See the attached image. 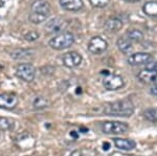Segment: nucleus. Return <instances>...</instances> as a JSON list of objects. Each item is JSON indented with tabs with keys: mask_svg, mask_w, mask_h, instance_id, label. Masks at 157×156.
I'll return each instance as SVG.
<instances>
[{
	"mask_svg": "<svg viewBox=\"0 0 157 156\" xmlns=\"http://www.w3.org/2000/svg\"><path fill=\"white\" fill-rule=\"evenodd\" d=\"M104 113L111 116L129 117L134 113V105L130 100H121L110 103L104 108Z\"/></svg>",
	"mask_w": 157,
	"mask_h": 156,
	"instance_id": "nucleus-1",
	"label": "nucleus"
},
{
	"mask_svg": "<svg viewBox=\"0 0 157 156\" xmlns=\"http://www.w3.org/2000/svg\"><path fill=\"white\" fill-rule=\"evenodd\" d=\"M75 43V36L70 32H64L57 35L49 40L48 44L52 48L57 50H63L69 48Z\"/></svg>",
	"mask_w": 157,
	"mask_h": 156,
	"instance_id": "nucleus-2",
	"label": "nucleus"
},
{
	"mask_svg": "<svg viewBox=\"0 0 157 156\" xmlns=\"http://www.w3.org/2000/svg\"><path fill=\"white\" fill-rule=\"evenodd\" d=\"M101 129L105 134H123L129 130V126L123 122L107 120L101 124Z\"/></svg>",
	"mask_w": 157,
	"mask_h": 156,
	"instance_id": "nucleus-3",
	"label": "nucleus"
},
{
	"mask_svg": "<svg viewBox=\"0 0 157 156\" xmlns=\"http://www.w3.org/2000/svg\"><path fill=\"white\" fill-rule=\"evenodd\" d=\"M16 75L22 81L30 83L34 81L36 77V68L29 63L19 64L16 68Z\"/></svg>",
	"mask_w": 157,
	"mask_h": 156,
	"instance_id": "nucleus-4",
	"label": "nucleus"
},
{
	"mask_svg": "<svg viewBox=\"0 0 157 156\" xmlns=\"http://www.w3.org/2000/svg\"><path fill=\"white\" fill-rule=\"evenodd\" d=\"M103 85L107 90H117L121 89V87H124L125 81H124V78L121 77V75L114 74H108L104 78Z\"/></svg>",
	"mask_w": 157,
	"mask_h": 156,
	"instance_id": "nucleus-5",
	"label": "nucleus"
},
{
	"mask_svg": "<svg viewBox=\"0 0 157 156\" xmlns=\"http://www.w3.org/2000/svg\"><path fill=\"white\" fill-rule=\"evenodd\" d=\"M88 50L93 55H101L105 52L108 48V43L102 37H93L88 42Z\"/></svg>",
	"mask_w": 157,
	"mask_h": 156,
	"instance_id": "nucleus-6",
	"label": "nucleus"
},
{
	"mask_svg": "<svg viewBox=\"0 0 157 156\" xmlns=\"http://www.w3.org/2000/svg\"><path fill=\"white\" fill-rule=\"evenodd\" d=\"M44 27L49 34H59V32H64L63 31H65L67 27V22L62 18L56 17L48 20Z\"/></svg>",
	"mask_w": 157,
	"mask_h": 156,
	"instance_id": "nucleus-7",
	"label": "nucleus"
},
{
	"mask_svg": "<svg viewBox=\"0 0 157 156\" xmlns=\"http://www.w3.org/2000/svg\"><path fill=\"white\" fill-rule=\"evenodd\" d=\"M153 61V57L147 52H136L128 57L127 62L129 65L138 66V65H148Z\"/></svg>",
	"mask_w": 157,
	"mask_h": 156,
	"instance_id": "nucleus-8",
	"label": "nucleus"
},
{
	"mask_svg": "<svg viewBox=\"0 0 157 156\" xmlns=\"http://www.w3.org/2000/svg\"><path fill=\"white\" fill-rule=\"evenodd\" d=\"M63 64L67 68H75L80 66L83 61V58L77 51H68L62 58Z\"/></svg>",
	"mask_w": 157,
	"mask_h": 156,
	"instance_id": "nucleus-9",
	"label": "nucleus"
},
{
	"mask_svg": "<svg viewBox=\"0 0 157 156\" xmlns=\"http://www.w3.org/2000/svg\"><path fill=\"white\" fill-rule=\"evenodd\" d=\"M18 102L19 100L15 93H9V92L0 93V108L1 109H14L18 105Z\"/></svg>",
	"mask_w": 157,
	"mask_h": 156,
	"instance_id": "nucleus-10",
	"label": "nucleus"
},
{
	"mask_svg": "<svg viewBox=\"0 0 157 156\" xmlns=\"http://www.w3.org/2000/svg\"><path fill=\"white\" fill-rule=\"evenodd\" d=\"M32 13H37V14H42V15H48L50 14V4L49 2H47L46 0H36L32 3L30 6Z\"/></svg>",
	"mask_w": 157,
	"mask_h": 156,
	"instance_id": "nucleus-11",
	"label": "nucleus"
},
{
	"mask_svg": "<svg viewBox=\"0 0 157 156\" xmlns=\"http://www.w3.org/2000/svg\"><path fill=\"white\" fill-rule=\"evenodd\" d=\"M59 3L62 9L68 12H78L84 6L83 0H59Z\"/></svg>",
	"mask_w": 157,
	"mask_h": 156,
	"instance_id": "nucleus-12",
	"label": "nucleus"
},
{
	"mask_svg": "<svg viewBox=\"0 0 157 156\" xmlns=\"http://www.w3.org/2000/svg\"><path fill=\"white\" fill-rule=\"evenodd\" d=\"M113 143H114L115 147L118 148L120 150L124 151H130L133 150L136 147V143L133 139H129V138H113Z\"/></svg>",
	"mask_w": 157,
	"mask_h": 156,
	"instance_id": "nucleus-13",
	"label": "nucleus"
},
{
	"mask_svg": "<svg viewBox=\"0 0 157 156\" xmlns=\"http://www.w3.org/2000/svg\"><path fill=\"white\" fill-rule=\"evenodd\" d=\"M137 77L139 81L143 83H154L155 81H157V72L147 68L139 71Z\"/></svg>",
	"mask_w": 157,
	"mask_h": 156,
	"instance_id": "nucleus-14",
	"label": "nucleus"
},
{
	"mask_svg": "<svg viewBox=\"0 0 157 156\" xmlns=\"http://www.w3.org/2000/svg\"><path fill=\"white\" fill-rule=\"evenodd\" d=\"M123 27V21L118 18H109L105 23V29L108 32H116Z\"/></svg>",
	"mask_w": 157,
	"mask_h": 156,
	"instance_id": "nucleus-15",
	"label": "nucleus"
},
{
	"mask_svg": "<svg viewBox=\"0 0 157 156\" xmlns=\"http://www.w3.org/2000/svg\"><path fill=\"white\" fill-rule=\"evenodd\" d=\"M116 45H117L118 49L125 55H129L133 50L132 42H131L128 38H124V37L120 38V39L116 41Z\"/></svg>",
	"mask_w": 157,
	"mask_h": 156,
	"instance_id": "nucleus-16",
	"label": "nucleus"
},
{
	"mask_svg": "<svg viewBox=\"0 0 157 156\" xmlns=\"http://www.w3.org/2000/svg\"><path fill=\"white\" fill-rule=\"evenodd\" d=\"M35 54L33 49H25V48H18L15 49L11 52V57L15 60H23L29 57H32Z\"/></svg>",
	"mask_w": 157,
	"mask_h": 156,
	"instance_id": "nucleus-17",
	"label": "nucleus"
},
{
	"mask_svg": "<svg viewBox=\"0 0 157 156\" xmlns=\"http://www.w3.org/2000/svg\"><path fill=\"white\" fill-rule=\"evenodd\" d=\"M144 13L149 17L157 18V1H148L143 6Z\"/></svg>",
	"mask_w": 157,
	"mask_h": 156,
	"instance_id": "nucleus-18",
	"label": "nucleus"
},
{
	"mask_svg": "<svg viewBox=\"0 0 157 156\" xmlns=\"http://www.w3.org/2000/svg\"><path fill=\"white\" fill-rule=\"evenodd\" d=\"M46 107H48V101H47V99H45L44 97H41V95H38V97H34V100H33V108L35 110H42L45 109Z\"/></svg>",
	"mask_w": 157,
	"mask_h": 156,
	"instance_id": "nucleus-19",
	"label": "nucleus"
},
{
	"mask_svg": "<svg viewBox=\"0 0 157 156\" xmlns=\"http://www.w3.org/2000/svg\"><path fill=\"white\" fill-rule=\"evenodd\" d=\"M126 36L131 42L134 41V42H140L141 40L144 39V34L139 29H129L126 34Z\"/></svg>",
	"mask_w": 157,
	"mask_h": 156,
	"instance_id": "nucleus-20",
	"label": "nucleus"
},
{
	"mask_svg": "<svg viewBox=\"0 0 157 156\" xmlns=\"http://www.w3.org/2000/svg\"><path fill=\"white\" fill-rule=\"evenodd\" d=\"M15 128V122L9 117H0V130L11 131Z\"/></svg>",
	"mask_w": 157,
	"mask_h": 156,
	"instance_id": "nucleus-21",
	"label": "nucleus"
},
{
	"mask_svg": "<svg viewBox=\"0 0 157 156\" xmlns=\"http://www.w3.org/2000/svg\"><path fill=\"white\" fill-rule=\"evenodd\" d=\"M48 18V15H42V14H37V13H30L29 15V22L34 24H40L42 22L46 21V19Z\"/></svg>",
	"mask_w": 157,
	"mask_h": 156,
	"instance_id": "nucleus-22",
	"label": "nucleus"
},
{
	"mask_svg": "<svg viewBox=\"0 0 157 156\" xmlns=\"http://www.w3.org/2000/svg\"><path fill=\"white\" fill-rule=\"evenodd\" d=\"M144 116L147 120L151 123H157V107L148 108L144 111Z\"/></svg>",
	"mask_w": 157,
	"mask_h": 156,
	"instance_id": "nucleus-23",
	"label": "nucleus"
},
{
	"mask_svg": "<svg viewBox=\"0 0 157 156\" xmlns=\"http://www.w3.org/2000/svg\"><path fill=\"white\" fill-rule=\"evenodd\" d=\"M40 34L36 31H29L27 32L26 34H24V39L29 42H34L36 41L37 39H39Z\"/></svg>",
	"mask_w": 157,
	"mask_h": 156,
	"instance_id": "nucleus-24",
	"label": "nucleus"
},
{
	"mask_svg": "<svg viewBox=\"0 0 157 156\" xmlns=\"http://www.w3.org/2000/svg\"><path fill=\"white\" fill-rule=\"evenodd\" d=\"M90 4L94 7H105L110 2V0H89Z\"/></svg>",
	"mask_w": 157,
	"mask_h": 156,
	"instance_id": "nucleus-25",
	"label": "nucleus"
},
{
	"mask_svg": "<svg viewBox=\"0 0 157 156\" xmlns=\"http://www.w3.org/2000/svg\"><path fill=\"white\" fill-rule=\"evenodd\" d=\"M146 68H147V69H150V70H153V71H156V72H157V62L150 63V64L147 65Z\"/></svg>",
	"mask_w": 157,
	"mask_h": 156,
	"instance_id": "nucleus-26",
	"label": "nucleus"
},
{
	"mask_svg": "<svg viewBox=\"0 0 157 156\" xmlns=\"http://www.w3.org/2000/svg\"><path fill=\"white\" fill-rule=\"evenodd\" d=\"M150 93L152 95H155V97H157V84L150 88Z\"/></svg>",
	"mask_w": 157,
	"mask_h": 156,
	"instance_id": "nucleus-27",
	"label": "nucleus"
},
{
	"mask_svg": "<svg viewBox=\"0 0 157 156\" xmlns=\"http://www.w3.org/2000/svg\"><path fill=\"white\" fill-rule=\"evenodd\" d=\"M103 147H104V148H103L104 150H108V149H109V147H110V145H109L108 143H106V144H104Z\"/></svg>",
	"mask_w": 157,
	"mask_h": 156,
	"instance_id": "nucleus-28",
	"label": "nucleus"
},
{
	"mask_svg": "<svg viewBox=\"0 0 157 156\" xmlns=\"http://www.w3.org/2000/svg\"><path fill=\"white\" fill-rule=\"evenodd\" d=\"M124 1L130 2V3H135V2H138V1H140V0H124Z\"/></svg>",
	"mask_w": 157,
	"mask_h": 156,
	"instance_id": "nucleus-29",
	"label": "nucleus"
},
{
	"mask_svg": "<svg viewBox=\"0 0 157 156\" xmlns=\"http://www.w3.org/2000/svg\"><path fill=\"white\" fill-rule=\"evenodd\" d=\"M3 6H4V2L2 1V0H0V7H2Z\"/></svg>",
	"mask_w": 157,
	"mask_h": 156,
	"instance_id": "nucleus-30",
	"label": "nucleus"
},
{
	"mask_svg": "<svg viewBox=\"0 0 157 156\" xmlns=\"http://www.w3.org/2000/svg\"><path fill=\"white\" fill-rule=\"evenodd\" d=\"M78 156H90V155H81V154H80Z\"/></svg>",
	"mask_w": 157,
	"mask_h": 156,
	"instance_id": "nucleus-31",
	"label": "nucleus"
}]
</instances>
